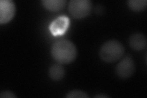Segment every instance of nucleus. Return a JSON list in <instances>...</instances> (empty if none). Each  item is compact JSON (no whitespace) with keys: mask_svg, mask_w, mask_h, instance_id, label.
I'll return each instance as SVG.
<instances>
[{"mask_svg":"<svg viewBox=\"0 0 147 98\" xmlns=\"http://www.w3.org/2000/svg\"><path fill=\"white\" fill-rule=\"evenodd\" d=\"M51 54L53 59L59 64L71 63L77 57V48L72 42L67 39L59 40L52 44Z\"/></svg>","mask_w":147,"mask_h":98,"instance_id":"obj_1","label":"nucleus"},{"mask_svg":"<svg viewBox=\"0 0 147 98\" xmlns=\"http://www.w3.org/2000/svg\"><path fill=\"white\" fill-rule=\"evenodd\" d=\"M125 53V47L116 39L105 41L101 45L99 55L101 59L106 63H114L120 59Z\"/></svg>","mask_w":147,"mask_h":98,"instance_id":"obj_2","label":"nucleus"},{"mask_svg":"<svg viewBox=\"0 0 147 98\" xmlns=\"http://www.w3.org/2000/svg\"><path fill=\"white\" fill-rule=\"evenodd\" d=\"M68 9L74 18L80 19L90 15L92 3L90 0H71L69 3Z\"/></svg>","mask_w":147,"mask_h":98,"instance_id":"obj_3","label":"nucleus"},{"mask_svg":"<svg viewBox=\"0 0 147 98\" xmlns=\"http://www.w3.org/2000/svg\"><path fill=\"white\" fill-rule=\"evenodd\" d=\"M136 70V64L134 59L128 55L124 57L116 66L115 72L117 75L122 79L131 77Z\"/></svg>","mask_w":147,"mask_h":98,"instance_id":"obj_4","label":"nucleus"},{"mask_svg":"<svg viewBox=\"0 0 147 98\" xmlns=\"http://www.w3.org/2000/svg\"><path fill=\"white\" fill-rule=\"evenodd\" d=\"M16 11V4L12 0L0 1V23H6L14 17Z\"/></svg>","mask_w":147,"mask_h":98,"instance_id":"obj_5","label":"nucleus"},{"mask_svg":"<svg viewBox=\"0 0 147 98\" xmlns=\"http://www.w3.org/2000/svg\"><path fill=\"white\" fill-rule=\"evenodd\" d=\"M69 18L66 16L57 17L51 23L49 29L54 36L61 35L65 32L69 25Z\"/></svg>","mask_w":147,"mask_h":98,"instance_id":"obj_6","label":"nucleus"},{"mask_svg":"<svg viewBox=\"0 0 147 98\" xmlns=\"http://www.w3.org/2000/svg\"><path fill=\"white\" fill-rule=\"evenodd\" d=\"M128 42L131 47L136 51L144 50L147 45L146 36L140 32H135L131 34Z\"/></svg>","mask_w":147,"mask_h":98,"instance_id":"obj_7","label":"nucleus"},{"mask_svg":"<svg viewBox=\"0 0 147 98\" xmlns=\"http://www.w3.org/2000/svg\"><path fill=\"white\" fill-rule=\"evenodd\" d=\"M66 71L61 64H54L49 69V75L50 78L55 81L61 80L64 77Z\"/></svg>","mask_w":147,"mask_h":98,"instance_id":"obj_8","label":"nucleus"},{"mask_svg":"<svg viewBox=\"0 0 147 98\" xmlns=\"http://www.w3.org/2000/svg\"><path fill=\"white\" fill-rule=\"evenodd\" d=\"M66 0H42L43 6L52 12H58L65 7Z\"/></svg>","mask_w":147,"mask_h":98,"instance_id":"obj_9","label":"nucleus"},{"mask_svg":"<svg viewBox=\"0 0 147 98\" xmlns=\"http://www.w3.org/2000/svg\"><path fill=\"white\" fill-rule=\"evenodd\" d=\"M128 6L131 10L136 12L144 11L147 6L146 0H129Z\"/></svg>","mask_w":147,"mask_h":98,"instance_id":"obj_10","label":"nucleus"},{"mask_svg":"<svg viewBox=\"0 0 147 98\" xmlns=\"http://www.w3.org/2000/svg\"><path fill=\"white\" fill-rule=\"evenodd\" d=\"M67 98H88L89 96L86 93L79 90H74L67 93Z\"/></svg>","mask_w":147,"mask_h":98,"instance_id":"obj_11","label":"nucleus"},{"mask_svg":"<svg viewBox=\"0 0 147 98\" xmlns=\"http://www.w3.org/2000/svg\"><path fill=\"white\" fill-rule=\"evenodd\" d=\"M0 97L1 98H17V96L15 93L11 91L6 90L3 91L0 93Z\"/></svg>","mask_w":147,"mask_h":98,"instance_id":"obj_12","label":"nucleus"},{"mask_svg":"<svg viewBox=\"0 0 147 98\" xmlns=\"http://www.w3.org/2000/svg\"><path fill=\"white\" fill-rule=\"evenodd\" d=\"M94 97H98V98H100V97H101V98H102V97H105V98H106V97H110L109 96L106 95H104V94L96 95H95Z\"/></svg>","mask_w":147,"mask_h":98,"instance_id":"obj_13","label":"nucleus"}]
</instances>
